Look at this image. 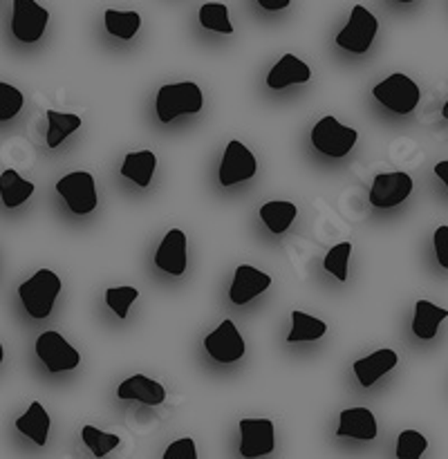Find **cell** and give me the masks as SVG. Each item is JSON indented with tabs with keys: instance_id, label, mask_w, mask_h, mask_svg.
<instances>
[{
	"instance_id": "1",
	"label": "cell",
	"mask_w": 448,
	"mask_h": 459,
	"mask_svg": "<svg viewBox=\"0 0 448 459\" xmlns=\"http://www.w3.org/2000/svg\"><path fill=\"white\" fill-rule=\"evenodd\" d=\"M202 106H204V97H202L200 85L193 81L164 85L155 99V110L161 124H170L182 115H197Z\"/></svg>"
},
{
	"instance_id": "2",
	"label": "cell",
	"mask_w": 448,
	"mask_h": 459,
	"mask_svg": "<svg viewBox=\"0 0 448 459\" xmlns=\"http://www.w3.org/2000/svg\"><path fill=\"white\" fill-rule=\"evenodd\" d=\"M58 294H61V278L49 269H40L30 281L18 287L22 307L27 309L31 318H47L52 314Z\"/></svg>"
},
{
	"instance_id": "3",
	"label": "cell",
	"mask_w": 448,
	"mask_h": 459,
	"mask_svg": "<svg viewBox=\"0 0 448 459\" xmlns=\"http://www.w3.org/2000/svg\"><path fill=\"white\" fill-rule=\"evenodd\" d=\"M376 101L385 106L388 110L397 112V115H410L419 103V85L410 79V76L401 74H390L388 79L381 81L372 90Z\"/></svg>"
},
{
	"instance_id": "4",
	"label": "cell",
	"mask_w": 448,
	"mask_h": 459,
	"mask_svg": "<svg viewBox=\"0 0 448 459\" xmlns=\"http://www.w3.org/2000/svg\"><path fill=\"white\" fill-rule=\"evenodd\" d=\"M358 133L349 126L339 124L332 115L323 117L312 128V143L318 152L327 157H345L357 143Z\"/></svg>"
},
{
	"instance_id": "5",
	"label": "cell",
	"mask_w": 448,
	"mask_h": 459,
	"mask_svg": "<svg viewBox=\"0 0 448 459\" xmlns=\"http://www.w3.org/2000/svg\"><path fill=\"white\" fill-rule=\"evenodd\" d=\"M379 22L372 12H367L363 4H354L349 21L343 30L336 34V45L352 54H366L375 40Z\"/></svg>"
},
{
	"instance_id": "6",
	"label": "cell",
	"mask_w": 448,
	"mask_h": 459,
	"mask_svg": "<svg viewBox=\"0 0 448 459\" xmlns=\"http://www.w3.org/2000/svg\"><path fill=\"white\" fill-rule=\"evenodd\" d=\"M56 191L67 202L72 213L85 215L97 209V184L85 170H74L56 182Z\"/></svg>"
},
{
	"instance_id": "7",
	"label": "cell",
	"mask_w": 448,
	"mask_h": 459,
	"mask_svg": "<svg viewBox=\"0 0 448 459\" xmlns=\"http://www.w3.org/2000/svg\"><path fill=\"white\" fill-rule=\"evenodd\" d=\"M49 12L36 0H13L12 7V34L21 43H36L45 34Z\"/></svg>"
},
{
	"instance_id": "8",
	"label": "cell",
	"mask_w": 448,
	"mask_h": 459,
	"mask_svg": "<svg viewBox=\"0 0 448 459\" xmlns=\"http://www.w3.org/2000/svg\"><path fill=\"white\" fill-rule=\"evenodd\" d=\"M36 354H39L40 361L45 363V368H47L49 372H54V375H56V372L74 370L81 363L79 352L54 330L39 336V341H36Z\"/></svg>"
},
{
	"instance_id": "9",
	"label": "cell",
	"mask_w": 448,
	"mask_h": 459,
	"mask_svg": "<svg viewBox=\"0 0 448 459\" xmlns=\"http://www.w3.org/2000/svg\"><path fill=\"white\" fill-rule=\"evenodd\" d=\"M206 354L218 363H236L245 357V339L233 325V321H222L204 339Z\"/></svg>"
},
{
	"instance_id": "10",
	"label": "cell",
	"mask_w": 448,
	"mask_h": 459,
	"mask_svg": "<svg viewBox=\"0 0 448 459\" xmlns=\"http://www.w3.org/2000/svg\"><path fill=\"white\" fill-rule=\"evenodd\" d=\"M258 169L254 152L245 146L242 142H228L227 151H224L222 164H220V184L222 186H233L237 182L251 179Z\"/></svg>"
},
{
	"instance_id": "11",
	"label": "cell",
	"mask_w": 448,
	"mask_h": 459,
	"mask_svg": "<svg viewBox=\"0 0 448 459\" xmlns=\"http://www.w3.org/2000/svg\"><path fill=\"white\" fill-rule=\"evenodd\" d=\"M412 193V178L408 173L376 175L370 188V204L376 209H392Z\"/></svg>"
},
{
	"instance_id": "12",
	"label": "cell",
	"mask_w": 448,
	"mask_h": 459,
	"mask_svg": "<svg viewBox=\"0 0 448 459\" xmlns=\"http://www.w3.org/2000/svg\"><path fill=\"white\" fill-rule=\"evenodd\" d=\"M240 455L242 457H263L273 453L276 446V429L271 420H240Z\"/></svg>"
},
{
	"instance_id": "13",
	"label": "cell",
	"mask_w": 448,
	"mask_h": 459,
	"mask_svg": "<svg viewBox=\"0 0 448 459\" xmlns=\"http://www.w3.org/2000/svg\"><path fill=\"white\" fill-rule=\"evenodd\" d=\"M269 285H271V276L269 273H263L260 269L251 267V264H240L236 269V276H233L228 299H231L233 305H246L255 296L267 291Z\"/></svg>"
},
{
	"instance_id": "14",
	"label": "cell",
	"mask_w": 448,
	"mask_h": 459,
	"mask_svg": "<svg viewBox=\"0 0 448 459\" xmlns=\"http://www.w3.org/2000/svg\"><path fill=\"white\" fill-rule=\"evenodd\" d=\"M155 267L170 276H182L186 272V236L179 229H170L155 251Z\"/></svg>"
},
{
	"instance_id": "15",
	"label": "cell",
	"mask_w": 448,
	"mask_h": 459,
	"mask_svg": "<svg viewBox=\"0 0 448 459\" xmlns=\"http://www.w3.org/2000/svg\"><path fill=\"white\" fill-rule=\"evenodd\" d=\"M397 363H399L397 352L390 348H383V350H376V352L367 354V357L358 359V361L354 363L352 370H354V375H357L358 384H361L363 388H370V385H375L376 381L385 375V372L392 370Z\"/></svg>"
},
{
	"instance_id": "16",
	"label": "cell",
	"mask_w": 448,
	"mask_h": 459,
	"mask_svg": "<svg viewBox=\"0 0 448 459\" xmlns=\"http://www.w3.org/2000/svg\"><path fill=\"white\" fill-rule=\"evenodd\" d=\"M309 76H312V70L307 63L300 61L296 54H285L269 72L267 85L271 90H285L287 85L307 83Z\"/></svg>"
},
{
	"instance_id": "17",
	"label": "cell",
	"mask_w": 448,
	"mask_h": 459,
	"mask_svg": "<svg viewBox=\"0 0 448 459\" xmlns=\"http://www.w3.org/2000/svg\"><path fill=\"white\" fill-rule=\"evenodd\" d=\"M339 437H354L372 442L376 437V420L367 408H348L340 412V424L336 429Z\"/></svg>"
},
{
	"instance_id": "18",
	"label": "cell",
	"mask_w": 448,
	"mask_h": 459,
	"mask_svg": "<svg viewBox=\"0 0 448 459\" xmlns=\"http://www.w3.org/2000/svg\"><path fill=\"white\" fill-rule=\"evenodd\" d=\"M119 399H128V402H142L146 406H159L166 399L164 385L157 384V381L148 379L143 375H134L130 379H125L124 384L116 388Z\"/></svg>"
},
{
	"instance_id": "19",
	"label": "cell",
	"mask_w": 448,
	"mask_h": 459,
	"mask_svg": "<svg viewBox=\"0 0 448 459\" xmlns=\"http://www.w3.org/2000/svg\"><path fill=\"white\" fill-rule=\"evenodd\" d=\"M448 309L437 307L430 300H417L415 303V318H412V332L417 339L430 341L437 336L439 323L446 321Z\"/></svg>"
},
{
	"instance_id": "20",
	"label": "cell",
	"mask_w": 448,
	"mask_h": 459,
	"mask_svg": "<svg viewBox=\"0 0 448 459\" xmlns=\"http://www.w3.org/2000/svg\"><path fill=\"white\" fill-rule=\"evenodd\" d=\"M157 166V157L152 151H137V152H128L124 160V166H121V178L130 179L137 186L146 188L151 184L152 173H155Z\"/></svg>"
},
{
	"instance_id": "21",
	"label": "cell",
	"mask_w": 448,
	"mask_h": 459,
	"mask_svg": "<svg viewBox=\"0 0 448 459\" xmlns=\"http://www.w3.org/2000/svg\"><path fill=\"white\" fill-rule=\"evenodd\" d=\"M16 430H21L22 435L31 439L36 446H45L49 433V415L40 402H31V406L27 408V412L16 420Z\"/></svg>"
},
{
	"instance_id": "22",
	"label": "cell",
	"mask_w": 448,
	"mask_h": 459,
	"mask_svg": "<svg viewBox=\"0 0 448 459\" xmlns=\"http://www.w3.org/2000/svg\"><path fill=\"white\" fill-rule=\"evenodd\" d=\"M34 188V184L22 179L13 169H7L0 175V197H3V204L7 209H16L22 202L30 200Z\"/></svg>"
},
{
	"instance_id": "23",
	"label": "cell",
	"mask_w": 448,
	"mask_h": 459,
	"mask_svg": "<svg viewBox=\"0 0 448 459\" xmlns=\"http://www.w3.org/2000/svg\"><path fill=\"white\" fill-rule=\"evenodd\" d=\"M296 215H298V209H296L294 202L273 200L260 206V218L271 233H285L296 220Z\"/></svg>"
},
{
	"instance_id": "24",
	"label": "cell",
	"mask_w": 448,
	"mask_h": 459,
	"mask_svg": "<svg viewBox=\"0 0 448 459\" xmlns=\"http://www.w3.org/2000/svg\"><path fill=\"white\" fill-rule=\"evenodd\" d=\"M291 332L287 334V343H303V341H318L321 336H325L327 325L321 321V318H314L309 314L300 312V309H294L291 312Z\"/></svg>"
},
{
	"instance_id": "25",
	"label": "cell",
	"mask_w": 448,
	"mask_h": 459,
	"mask_svg": "<svg viewBox=\"0 0 448 459\" xmlns=\"http://www.w3.org/2000/svg\"><path fill=\"white\" fill-rule=\"evenodd\" d=\"M47 117V146L56 148L70 137L74 130L81 128V117L79 115H70V112H56V110H47L45 112Z\"/></svg>"
},
{
	"instance_id": "26",
	"label": "cell",
	"mask_w": 448,
	"mask_h": 459,
	"mask_svg": "<svg viewBox=\"0 0 448 459\" xmlns=\"http://www.w3.org/2000/svg\"><path fill=\"white\" fill-rule=\"evenodd\" d=\"M139 27H142V16L137 12H116V9L106 12V30L108 34L116 36V39H134Z\"/></svg>"
},
{
	"instance_id": "27",
	"label": "cell",
	"mask_w": 448,
	"mask_h": 459,
	"mask_svg": "<svg viewBox=\"0 0 448 459\" xmlns=\"http://www.w3.org/2000/svg\"><path fill=\"white\" fill-rule=\"evenodd\" d=\"M200 22L204 30L233 34V25L228 21V7L222 3H206L200 7Z\"/></svg>"
},
{
	"instance_id": "28",
	"label": "cell",
	"mask_w": 448,
	"mask_h": 459,
	"mask_svg": "<svg viewBox=\"0 0 448 459\" xmlns=\"http://www.w3.org/2000/svg\"><path fill=\"white\" fill-rule=\"evenodd\" d=\"M81 439H83L85 446L92 451L94 457H106L108 453L115 451L121 442L119 435L103 433V430L94 429V426H83V430H81Z\"/></svg>"
},
{
	"instance_id": "29",
	"label": "cell",
	"mask_w": 448,
	"mask_h": 459,
	"mask_svg": "<svg viewBox=\"0 0 448 459\" xmlns=\"http://www.w3.org/2000/svg\"><path fill=\"white\" fill-rule=\"evenodd\" d=\"M349 255H352V242H339V245L327 251L323 267H325V272L334 273L339 281H348Z\"/></svg>"
},
{
	"instance_id": "30",
	"label": "cell",
	"mask_w": 448,
	"mask_h": 459,
	"mask_svg": "<svg viewBox=\"0 0 448 459\" xmlns=\"http://www.w3.org/2000/svg\"><path fill=\"white\" fill-rule=\"evenodd\" d=\"M428 448V439L417 430H403L397 439L399 459H419Z\"/></svg>"
},
{
	"instance_id": "31",
	"label": "cell",
	"mask_w": 448,
	"mask_h": 459,
	"mask_svg": "<svg viewBox=\"0 0 448 459\" xmlns=\"http://www.w3.org/2000/svg\"><path fill=\"white\" fill-rule=\"evenodd\" d=\"M139 299V291L134 287H110L106 291V303L119 318L128 316V309Z\"/></svg>"
},
{
	"instance_id": "32",
	"label": "cell",
	"mask_w": 448,
	"mask_h": 459,
	"mask_svg": "<svg viewBox=\"0 0 448 459\" xmlns=\"http://www.w3.org/2000/svg\"><path fill=\"white\" fill-rule=\"evenodd\" d=\"M22 103L25 99H22L21 90L0 81V121L13 119L22 110Z\"/></svg>"
},
{
	"instance_id": "33",
	"label": "cell",
	"mask_w": 448,
	"mask_h": 459,
	"mask_svg": "<svg viewBox=\"0 0 448 459\" xmlns=\"http://www.w3.org/2000/svg\"><path fill=\"white\" fill-rule=\"evenodd\" d=\"M164 459H197L195 442L188 437L177 439V442H173L168 448H166Z\"/></svg>"
},
{
	"instance_id": "34",
	"label": "cell",
	"mask_w": 448,
	"mask_h": 459,
	"mask_svg": "<svg viewBox=\"0 0 448 459\" xmlns=\"http://www.w3.org/2000/svg\"><path fill=\"white\" fill-rule=\"evenodd\" d=\"M435 255L444 269H448V227H439L433 236Z\"/></svg>"
},
{
	"instance_id": "35",
	"label": "cell",
	"mask_w": 448,
	"mask_h": 459,
	"mask_svg": "<svg viewBox=\"0 0 448 459\" xmlns=\"http://www.w3.org/2000/svg\"><path fill=\"white\" fill-rule=\"evenodd\" d=\"M291 0H258V4L267 12H280V9L289 7Z\"/></svg>"
},
{
	"instance_id": "36",
	"label": "cell",
	"mask_w": 448,
	"mask_h": 459,
	"mask_svg": "<svg viewBox=\"0 0 448 459\" xmlns=\"http://www.w3.org/2000/svg\"><path fill=\"white\" fill-rule=\"evenodd\" d=\"M435 175H437L448 188V161H437V164H435Z\"/></svg>"
},
{
	"instance_id": "37",
	"label": "cell",
	"mask_w": 448,
	"mask_h": 459,
	"mask_svg": "<svg viewBox=\"0 0 448 459\" xmlns=\"http://www.w3.org/2000/svg\"><path fill=\"white\" fill-rule=\"evenodd\" d=\"M442 115H444V119H448V101L444 103V108H442Z\"/></svg>"
},
{
	"instance_id": "38",
	"label": "cell",
	"mask_w": 448,
	"mask_h": 459,
	"mask_svg": "<svg viewBox=\"0 0 448 459\" xmlns=\"http://www.w3.org/2000/svg\"><path fill=\"white\" fill-rule=\"evenodd\" d=\"M3 359H4V352H3V343H0V363H3Z\"/></svg>"
},
{
	"instance_id": "39",
	"label": "cell",
	"mask_w": 448,
	"mask_h": 459,
	"mask_svg": "<svg viewBox=\"0 0 448 459\" xmlns=\"http://www.w3.org/2000/svg\"><path fill=\"white\" fill-rule=\"evenodd\" d=\"M394 3H403V4H406V3H412V0H394Z\"/></svg>"
}]
</instances>
